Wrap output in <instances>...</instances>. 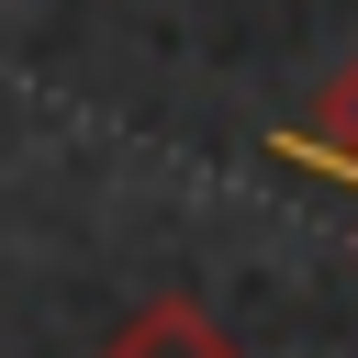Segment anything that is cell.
Wrapping results in <instances>:
<instances>
[{
    "label": "cell",
    "instance_id": "cell-1",
    "mask_svg": "<svg viewBox=\"0 0 358 358\" xmlns=\"http://www.w3.org/2000/svg\"><path fill=\"white\" fill-rule=\"evenodd\" d=\"M101 358H246L190 291H157V302H134L112 336H101Z\"/></svg>",
    "mask_w": 358,
    "mask_h": 358
},
{
    "label": "cell",
    "instance_id": "cell-2",
    "mask_svg": "<svg viewBox=\"0 0 358 358\" xmlns=\"http://www.w3.org/2000/svg\"><path fill=\"white\" fill-rule=\"evenodd\" d=\"M280 157H291V168H324V179H347V190H358V56H347V67L324 78V101L280 134Z\"/></svg>",
    "mask_w": 358,
    "mask_h": 358
}]
</instances>
